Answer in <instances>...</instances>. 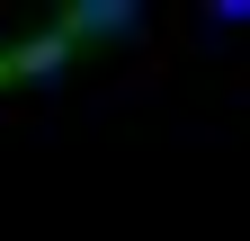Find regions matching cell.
Returning <instances> with one entry per match:
<instances>
[{"mask_svg": "<svg viewBox=\"0 0 250 241\" xmlns=\"http://www.w3.org/2000/svg\"><path fill=\"white\" fill-rule=\"evenodd\" d=\"M9 72H54L62 63V36H36V45H18V54H0Z\"/></svg>", "mask_w": 250, "mask_h": 241, "instance_id": "7a4b0ae2", "label": "cell"}, {"mask_svg": "<svg viewBox=\"0 0 250 241\" xmlns=\"http://www.w3.org/2000/svg\"><path fill=\"white\" fill-rule=\"evenodd\" d=\"M0 80H9V63H0Z\"/></svg>", "mask_w": 250, "mask_h": 241, "instance_id": "3957f363", "label": "cell"}, {"mask_svg": "<svg viewBox=\"0 0 250 241\" xmlns=\"http://www.w3.org/2000/svg\"><path fill=\"white\" fill-rule=\"evenodd\" d=\"M134 18H143L134 0H81V9H62V45L72 36H125Z\"/></svg>", "mask_w": 250, "mask_h": 241, "instance_id": "6da1fadb", "label": "cell"}]
</instances>
